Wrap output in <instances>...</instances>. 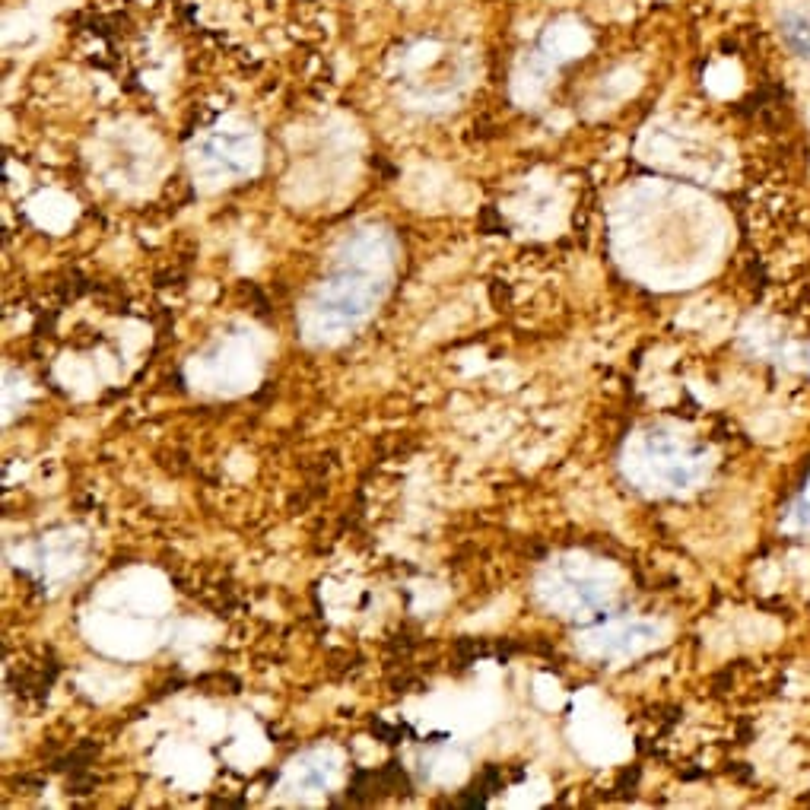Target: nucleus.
Here are the masks:
<instances>
[{
  "instance_id": "obj_1",
  "label": "nucleus",
  "mask_w": 810,
  "mask_h": 810,
  "mask_svg": "<svg viewBox=\"0 0 810 810\" xmlns=\"http://www.w3.org/2000/svg\"><path fill=\"white\" fill-rule=\"evenodd\" d=\"M782 39H785L791 54L810 61V20H804V16H798V13H785L782 16Z\"/></svg>"
}]
</instances>
